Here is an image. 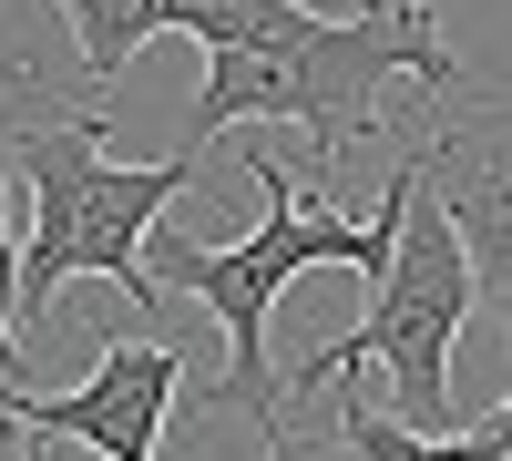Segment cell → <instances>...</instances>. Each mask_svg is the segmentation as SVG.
Segmentation results:
<instances>
[{"mask_svg": "<svg viewBox=\"0 0 512 461\" xmlns=\"http://www.w3.org/2000/svg\"><path fill=\"white\" fill-rule=\"evenodd\" d=\"M62 21H72L82 82H93V93H113V82L134 72V52L164 31V0H62Z\"/></svg>", "mask_w": 512, "mask_h": 461, "instance_id": "8", "label": "cell"}, {"mask_svg": "<svg viewBox=\"0 0 512 461\" xmlns=\"http://www.w3.org/2000/svg\"><path fill=\"white\" fill-rule=\"evenodd\" d=\"M410 154H420V185L451 205L461 246H472L482 308L512 328V103H472L461 123H431V134H410Z\"/></svg>", "mask_w": 512, "mask_h": 461, "instance_id": "6", "label": "cell"}, {"mask_svg": "<svg viewBox=\"0 0 512 461\" xmlns=\"http://www.w3.org/2000/svg\"><path fill=\"white\" fill-rule=\"evenodd\" d=\"M492 431H502V441H512V390H502V410H492Z\"/></svg>", "mask_w": 512, "mask_h": 461, "instance_id": "13", "label": "cell"}, {"mask_svg": "<svg viewBox=\"0 0 512 461\" xmlns=\"http://www.w3.org/2000/svg\"><path fill=\"white\" fill-rule=\"evenodd\" d=\"M472 308H482L472 246H461L451 205H441L431 185H410L400 246H390V267L369 277V318L349 328V339H328V349L297 359V369H287V400H297V390H338L349 369H390L400 421L451 431V421H461V400H451V349H461V328H472Z\"/></svg>", "mask_w": 512, "mask_h": 461, "instance_id": "4", "label": "cell"}, {"mask_svg": "<svg viewBox=\"0 0 512 461\" xmlns=\"http://www.w3.org/2000/svg\"><path fill=\"white\" fill-rule=\"evenodd\" d=\"M267 461H328V451H318V441H297V431H277V441H267Z\"/></svg>", "mask_w": 512, "mask_h": 461, "instance_id": "11", "label": "cell"}, {"mask_svg": "<svg viewBox=\"0 0 512 461\" xmlns=\"http://www.w3.org/2000/svg\"><path fill=\"white\" fill-rule=\"evenodd\" d=\"M11 175L31 185V236H21V318L62 308L72 277H113L134 308H164V287L144 267L154 216L195 185V144H175L164 164H113L103 154V113H62L11 134Z\"/></svg>", "mask_w": 512, "mask_h": 461, "instance_id": "3", "label": "cell"}, {"mask_svg": "<svg viewBox=\"0 0 512 461\" xmlns=\"http://www.w3.org/2000/svg\"><path fill=\"white\" fill-rule=\"evenodd\" d=\"M390 82H431V93H461V52L441 41L431 0H359V11H287L277 31L226 41L205 52V93L185 103V144L205 154L236 123H308L318 175L359 134H400L379 123V93Z\"/></svg>", "mask_w": 512, "mask_h": 461, "instance_id": "2", "label": "cell"}, {"mask_svg": "<svg viewBox=\"0 0 512 461\" xmlns=\"http://www.w3.org/2000/svg\"><path fill=\"white\" fill-rule=\"evenodd\" d=\"M338 461H512V441L492 431V421H472V431H420V421H400V410H369V400H338Z\"/></svg>", "mask_w": 512, "mask_h": 461, "instance_id": "7", "label": "cell"}, {"mask_svg": "<svg viewBox=\"0 0 512 461\" xmlns=\"http://www.w3.org/2000/svg\"><path fill=\"white\" fill-rule=\"evenodd\" d=\"M287 11H308V0H164V31H185V41H205V52H226V41L277 31Z\"/></svg>", "mask_w": 512, "mask_h": 461, "instance_id": "10", "label": "cell"}, {"mask_svg": "<svg viewBox=\"0 0 512 461\" xmlns=\"http://www.w3.org/2000/svg\"><path fill=\"white\" fill-rule=\"evenodd\" d=\"M246 175H256V195H267L256 236H236V246H195L185 226L154 216L144 267H154L164 298H195L205 318L226 328V380H216V400L246 410V421L277 441V431H287V380H277V359H267V318H277V298H287L308 267H359V277L390 267L400 205H410V185H420V154H410V144L390 154V175H379L369 216H338L318 185H297L287 164H277V144H246Z\"/></svg>", "mask_w": 512, "mask_h": 461, "instance_id": "1", "label": "cell"}, {"mask_svg": "<svg viewBox=\"0 0 512 461\" xmlns=\"http://www.w3.org/2000/svg\"><path fill=\"white\" fill-rule=\"evenodd\" d=\"M31 390L21 359V216H11V123H0V400Z\"/></svg>", "mask_w": 512, "mask_h": 461, "instance_id": "9", "label": "cell"}, {"mask_svg": "<svg viewBox=\"0 0 512 461\" xmlns=\"http://www.w3.org/2000/svg\"><path fill=\"white\" fill-rule=\"evenodd\" d=\"M175 390H185V349L175 339H113L93 359V380L21 390L11 421H21V441H82V451H103V461H154Z\"/></svg>", "mask_w": 512, "mask_h": 461, "instance_id": "5", "label": "cell"}, {"mask_svg": "<svg viewBox=\"0 0 512 461\" xmlns=\"http://www.w3.org/2000/svg\"><path fill=\"white\" fill-rule=\"evenodd\" d=\"M0 461H21V421H11V400H0Z\"/></svg>", "mask_w": 512, "mask_h": 461, "instance_id": "12", "label": "cell"}]
</instances>
